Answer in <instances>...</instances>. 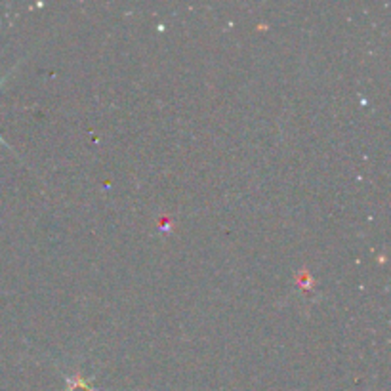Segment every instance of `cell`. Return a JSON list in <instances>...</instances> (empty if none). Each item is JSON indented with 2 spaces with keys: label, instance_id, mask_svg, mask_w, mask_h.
<instances>
[{
  "label": "cell",
  "instance_id": "obj_1",
  "mask_svg": "<svg viewBox=\"0 0 391 391\" xmlns=\"http://www.w3.org/2000/svg\"><path fill=\"white\" fill-rule=\"evenodd\" d=\"M69 391H94V388L82 378H73L69 380Z\"/></svg>",
  "mask_w": 391,
  "mask_h": 391
},
{
  "label": "cell",
  "instance_id": "obj_2",
  "mask_svg": "<svg viewBox=\"0 0 391 391\" xmlns=\"http://www.w3.org/2000/svg\"><path fill=\"white\" fill-rule=\"evenodd\" d=\"M2 82H4V78H2V80H0V85H2Z\"/></svg>",
  "mask_w": 391,
  "mask_h": 391
},
{
  "label": "cell",
  "instance_id": "obj_3",
  "mask_svg": "<svg viewBox=\"0 0 391 391\" xmlns=\"http://www.w3.org/2000/svg\"><path fill=\"white\" fill-rule=\"evenodd\" d=\"M0 142H2V137H0Z\"/></svg>",
  "mask_w": 391,
  "mask_h": 391
}]
</instances>
